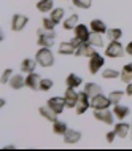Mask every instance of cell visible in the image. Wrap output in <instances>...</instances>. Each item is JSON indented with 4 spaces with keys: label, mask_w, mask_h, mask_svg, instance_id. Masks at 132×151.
<instances>
[{
    "label": "cell",
    "mask_w": 132,
    "mask_h": 151,
    "mask_svg": "<svg viewBox=\"0 0 132 151\" xmlns=\"http://www.w3.org/2000/svg\"><path fill=\"white\" fill-rule=\"evenodd\" d=\"M35 60L42 67H51L54 64V54H53L51 48H40L35 54Z\"/></svg>",
    "instance_id": "6da1fadb"
},
{
    "label": "cell",
    "mask_w": 132,
    "mask_h": 151,
    "mask_svg": "<svg viewBox=\"0 0 132 151\" xmlns=\"http://www.w3.org/2000/svg\"><path fill=\"white\" fill-rule=\"evenodd\" d=\"M54 38H56L54 30H46L42 27L38 30V40H37V43H38L40 48H51L54 45Z\"/></svg>",
    "instance_id": "7a4b0ae2"
},
{
    "label": "cell",
    "mask_w": 132,
    "mask_h": 151,
    "mask_svg": "<svg viewBox=\"0 0 132 151\" xmlns=\"http://www.w3.org/2000/svg\"><path fill=\"white\" fill-rule=\"evenodd\" d=\"M126 52H124V48H123V45L118 42V40H115V42H110L108 43V46H107V50H105V56L107 58H111V59H115V58H123Z\"/></svg>",
    "instance_id": "3957f363"
},
{
    "label": "cell",
    "mask_w": 132,
    "mask_h": 151,
    "mask_svg": "<svg viewBox=\"0 0 132 151\" xmlns=\"http://www.w3.org/2000/svg\"><path fill=\"white\" fill-rule=\"evenodd\" d=\"M111 105L110 99L104 94H97V96L91 97V108L92 110H105Z\"/></svg>",
    "instance_id": "277c9868"
},
{
    "label": "cell",
    "mask_w": 132,
    "mask_h": 151,
    "mask_svg": "<svg viewBox=\"0 0 132 151\" xmlns=\"http://www.w3.org/2000/svg\"><path fill=\"white\" fill-rule=\"evenodd\" d=\"M102 65H105V59H104V56H100L99 52H94V54L89 58V65H88L89 73L96 75V73L102 68Z\"/></svg>",
    "instance_id": "5b68a950"
},
{
    "label": "cell",
    "mask_w": 132,
    "mask_h": 151,
    "mask_svg": "<svg viewBox=\"0 0 132 151\" xmlns=\"http://www.w3.org/2000/svg\"><path fill=\"white\" fill-rule=\"evenodd\" d=\"M94 118L100 122H105V124L111 126L113 124V119H115V113L110 111L108 108L105 110H94Z\"/></svg>",
    "instance_id": "8992f818"
},
{
    "label": "cell",
    "mask_w": 132,
    "mask_h": 151,
    "mask_svg": "<svg viewBox=\"0 0 132 151\" xmlns=\"http://www.w3.org/2000/svg\"><path fill=\"white\" fill-rule=\"evenodd\" d=\"M91 97L86 94V91L83 92H78V104H76V115H83V113L91 107Z\"/></svg>",
    "instance_id": "52a82bcc"
},
{
    "label": "cell",
    "mask_w": 132,
    "mask_h": 151,
    "mask_svg": "<svg viewBox=\"0 0 132 151\" xmlns=\"http://www.w3.org/2000/svg\"><path fill=\"white\" fill-rule=\"evenodd\" d=\"M64 99H65V105H67V108H76L78 92L73 88H67V91L64 92Z\"/></svg>",
    "instance_id": "ba28073f"
},
{
    "label": "cell",
    "mask_w": 132,
    "mask_h": 151,
    "mask_svg": "<svg viewBox=\"0 0 132 151\" xmlns=\"http://www.w3.org/2000/svg\"><path fill=\"white\" fill-rule=\"evenodd\" d=\"M94 52H96V51H94V46H92V45H89L88 42H83L80 46L76 48L75 56H78V58H91Z\"/></svg>",
    "instance_id": "9c48e42d"
},
{
    "label": "cell",
    "mask_w": 132,
    "mask_h": 151,
    "mask_svg": "<svg viewBox=\"0 0 132 151\" xmlns=\"http://www.w3.org/2000/svg\"><path fill=\"white\" fill-rule=\"evenodd\" d=\"M27 22H29L27 16H24V14H14L13 19H11V29H13L14 32H21L24 27H26Z\"/></svg>",
    "instance_id": "30bf717a"
},
{
    "label": "cell",
    "mask_w": 132,
    "mask_h": 151,
    "mask_svg": "<svg viewBox=\"0 0 132 151\" xmlns=\"http://www.w3.org/2000/svg\"><path fill=\"white\" fill-rule=\"evenodd\" d=\"M46 104H48V107H51L53 110H54L57 115H61V113L64 111V107H67V105H65V99H64V97H51Z\"/></svg>",
    "instance_id": "8fae6325"
},
{
    "label": "cell",
    "mask_w": 132,
    "mask_h": 151,
    "mask_svg": "<svg viewBox=\"0 0 132 151\" xmlns=\"http://www.w3.org/2000/svg\"><path fill=\"white\" fill-rule=\"evenodd\" d=\"M40 81H42V76L38 75V73L32 72V73H27L26 76V86L34 89V91H37V89H40Z\"/></svg>",
    "instance_id": "7c38bea8"
},
{
    "label": "cell",
    "mask_w": 132,
    "mask_h": 151,
    "mask_svg": "<svg viewBox=\"0 0 132 151\" xmlns=\"http://www.w3.org/2000/svg\"><path fill=\"white\" fill-rule=\"evenodd\" d=\"M75 37L78 40H81V42H88L89 40V29H88V26L86 24H78V26L75 27Z\"/></svg>",
    "instance_id": "4fadbf2b"
},
{
    "label": "cell",
    "mask_w": 132,
    "mask_h": 151,
    "mask_svg": "<svg viewBox=\"0 0 132 151\" xmlns=\"http://www.w3.org/2000/svg\"><path fill=\"white\" fill-rule=\"evenodd\" d=\"M81 140V134L78 130H73V129H69L67 132L64 134V142L69 145H75Z\"/></svg>",
    "instance_id": "5bb4252c"
},
{
    "label": "cell",
    "mask_w": 132,
    "mask_h": 151,
    "mask_svg": "<svg viewBox=\"0 0 132 151\" xmlns=\"http://www.w3.org/2000/svg\"><path fill=\"white\" fill-rule=\"evenodd\" d=\"M89 27H91V30L92 32H96V34H107V24L102 21V19H92L91 21V24H89Z\"/></svg>",
    "instance_id": "9a60e30c"
},
{
    "label": "cell",
    "mask_w": 132,
    "mask_h": 151,
    "mask_svg": "<svg viewBox=\"0 0 132 151\" xmlns=\"http://www.w3.org/2000/svg\"><path fill=\"white\" fill-rule=\"evenodd\" d=\"M129 130H131V124H127V122L119 121L118 124L115 126V132H116V135L119 138H126L127 134H129Z\"/></svg>",
    "instance_id": "2e32d148"
},
{
    "label": "cell",
    "mask_w": 132,
    "mask_h": 151,
    "mask_svg": "<svg viewBox=\"0 0 132 151\" xmlns=\"http://www.w3.org/2000/svg\"><path fill=\"white\" fill-rule=\"evenodd\" d=\"M76 46L72 42H62L59 45V54L62 56H69V54H75Z\"/></svg>",
    "instance_id": "e0dca14e"
},
{
    "label": "cell",
    "mask_w": 132,
    "mask_h": 151,
    "mask_svg": "<svg viewBox=\"0 0 132 151\" xmlns=\"http://www.w3.org/2000/svg\"><path fill=\"white\" fill-rule=\"evenodd\" d=\"M65 84H67V88L76 89V88H80L81 84H83V80H81V76L75 75V73H70L67 78H65Z\"/></svg>",
    "instance_id": "ac0fdd59"
},
{
    "label": "cell",
    "mask_w": 132,
    "mask_h": 151,
    "mask_svg": "<svg viewBox=\"0 0 132 151\" xmlns=\"http://www.w3.org/2000/svg\"><path fill=\"white\" fill-rule=\"evenodd\" d=\"M40 115H42L46 121H51V122H54L57 119V113L53 110L51 107H40Z\"/></svg>",
    "instance_id": "d6986e66"
},
{
    "label": "cell",
    "mask_w": 132,
    "mask_h": 151,
    "mask_svg": "<svg viewBox=\"0 0 132 151\" xmlns=\"http://www.w3.org/2000/svg\"><path fill=\"white\" fill-rule=\"evenodd\" d=\"M113 113H115V118H118L119 121H123L126 116H129V108L126 105H121V104H116L113 108Z\"/></svg>",
    "instance_id": "ffe728a7"
},
{
    "label": "cell",
    "mask_w": 132,
    "mask_h": 151,
    "mask_svg": "<svg viewBox=\"0 0 132 151\" xmlns=\"http://www.w3.org/2000/svg\"><path fill=\"white\" fill-rule=\"evenodd\" d=\"M10 86L13 89H21V88L26 86V78H24L22 75H19V73H14L10 80Z\"/></svg>",
    "instance_id": "44dd1931"
},
{
    "label": "cell",
    "mask_w": 132,
    "mask_h": 151,
    "mask_svg": "<svg viewBox=\"0 0 132 151\" xmlns=\"http://www.w3.org/2000/svg\"><path fill=\"white\" fill-rule=\"evenodd\" d=\"M54 0H40L37 3V10L42 11V13H49V11L54 10Z\"/></svg>",
    "instance_id": "7402d4cb"
},
{
    "label": "cell",
    "mask_w": 132,
    "mask_h": 151,
    "mask_svg": "<svg viewBox=\"0 0 132 151\" xmlns=\"http://www.w3.org/2000/svg\"><path fill=\"white\" fill-rule=\"evenodd\" d=\"M37 60L35 59H24L22 62H21V70L24 73H32L35 70V67H37Z\"/></svg>",
    "instance_id": "603a6c76"
},
{
    "label": "cell",
    "mask_w": 132,
    "mask_h": 151,
    "mask_svg": "<svg viewBox=\"0 0 132 151\" xmlns=\"http://www.w3.org/2000/svg\"><path fill=\"white\" fill-rule=\"evenodd\" d=\"M88 43H89V45H92L94 48H102V46H104V40H102V34H96V32H91Z\"/></svg>",
    "instance_id": "cb8c5ba5"
},
{
    "label": "cell",
    "mask_w": 132,
    "mask_h": 151,
    "mask_svg": "<svg viewBox=\"0 0 132 151\" xmlns=\"http://www.w3.org/2000/svg\"><path fill=\"white\" fill-rule=\"evenodd\" d=\"M53 130H54L56 135H64V134L69 130V127H67V124H65L64 121L56 119L54 122H53Z\"/></svg>",
    "instance_id": "d4e9b609"
},
{
    "label": "cell",
    "mask_w": 132,
    "mask_h": 151,
    "mask_svg": "<svg viewBox=\"0 0 132 151\" xmlns=\"http://www.w3.org/2000/svg\"><path fill=\"white\" fill-rule=\"evenodd\" d=\"M84 91L89 97H94L97 94H102V88L96 83H88V84H84Z\"/></svg>",
    "instance_id": "484cf974"
},
{
    "label": "cell",
    "mask_w": 132,
    "mask_h": 151,
    "mask_svg": "<svg viewBox=\"0 0 132 151\" xmlns=\"http://www.w3.org/2000/svg\"><path fill=\"white\" fill-rule=\"evenodd\" d=\"M78 26V14H70L67 19H64V29L72 30Z\"/></svg>",
    "instance_id": "4316f807"
},
{
    "label": "cell",
    "mask_w": 132,
    "mask_h": 151,
    "mask_svg": "<svg viewBox=\"0 0 132 151\" xmlns=\"http://www.w3.org/2000/svg\"><path fill=\"white\" fill-rule=\"evenodd\" d=\"M123 35L121 29H118V27H111V29L107 30V40H110V42H115V40H119Z\"/></svg>",
    "instance_id": "83f0119b"
},
{
    "label": "cell",
    "mask_w": 132,
    "mask_h": 151,
    "mask_svg": "<svg viewBox=\"0 0 132 151\" xmlns=\"http://www.w3.org/2000/svg\"><path fill=\"white\" fill-rule=\"evenodd\" d=\"M49 18H51L56 24L62 22V19H64V8H54V10L51 11V14H49Z\"/></svg>",
    "instance_id": "f1b7e54d"
},
{
    "label": "cell",
    "mask_w": 132,
    "mask_h": 151,
    "mask_svg": "<svg viewBox=\"0 0 132 151\" xmlns=\"http://www.w3.org/2000/svg\"><path fill=\"white\" fill-rule=\"evenodd\" d=\"M124 94H126V92H123V91H111V92L108 94V99H110V102H111V105L119 104Z\"/></svg>",
    "instance_id": "f546056e"
},
{
    "label": "cell",
    "mask_w": 132,
    "mask_h": 151,
    "mask_svg": "<svg viewBox=\"0 0 132 151\" xmlns=\"http://www.w3.org/2000/svg\"><path fill=\"white\" fill-rule=\"evenodd\" d=\"M119 73L118 70H115V68H105L104 72H102V78L105 80H115V78H119Z\"/></svg>",
    "instance_id": "4dcf8cb0"
},
{
    "label": "cell",
    "mask_w": 132,
    "mask_h": 151,
    "mask_svg": "<svg viewBox=\"0 0 132 151\" xmlns=\"http://www.w3.org/2000/svg\"><path fill=\"white\" fill-rule=\"evenodd\" d=\"M72 3L76 8H81V10H88L92 5V0H72Z\"/></svg>",
    "instance_id": "1f68e13d"
},
{
    "label": "cell",
    "mask_w": 132,
    "mask_h": 151,
    "mask_svg": "<svg viewBox=\"0 0 132 151\" xmlns=\"http://www.w3.org/2000/svg\"><path fill=\"white\" fill-rule=\"evenodd\" d=\"M119 78H121V81H123V83L129 84L131 81H132V72L126 70V68H123V70H121V73H119Z\"/></svg>",
    "instance_id": "d6a6232c"
},
{
    "label": "cell",
    "mask_w": 132,
    "mask_h": 151,
    "mask_svg": "<svg viewBox=\"0 0 132 151\" xmlns=\"http://www.w3.org/2000/svg\"><path fill=\"white\" fill-rule=\"evenodd\" d=\"M13 75H14V73H13V70H11V68H6V70H3L2 78H0V83H2V84L10 83V80H11V76H13Z\"/></svg>",
    "instance_id": "836d02e7"
},
{
    "label": "cell",
    "mask_w": 132,
    "mask_h": 151,
    "mask_svg": "<svg viewBox=\"0 0 132 151\" xmlns=\"http://www.w3.org/2000/svg\"><path fill=\"white\" fill-rule=\"evenodd\" d=\"M53 88V81L49 78H42V81H40V91H49V89Z\"/></svg>",
    "instance_id": "e575fe53"
},
{
    "label": "cell",
    "mask_w": 132,
    "mask_h": 151,
    "mask_svg": "<svg viewBox=\"0 0 132 151\" xmlns=\"http://www.w3.org/2000/svg\"><path fill=\"white\" fill-rule=\"evenodd\" d=\"M42 26H43V29H46V30H54V27L57 26V24L53 21L51 18H45L43 22H42Z\"/></svg>",
    "instance_id": "d590c367"
},
{
    "label": "cell",
    "mask_w": 132,
    "mask_h": 151,
    "mask_svg": "<svg viewBox=\"0 0 132 151\" xmlns=\"http://www.w3.org/2000/svg\"><path fill=\"white\" fill-rule=\"evenodd\" d=\"M115 137H118L116 132H115V129L110 130V132H107V135H105V138H107V142H108V143H113V142H115Z\"/></svg>",
    "instance_id": "8d00e7d4"
},
{
    "label": "cell",
    "mask_w": 132,
    "mask_h": 151,
    "mask_svg": "<svg viewBox=\"0 0 132 151\" xmlns=\"http://www.w3.org/2000/svg\"><path fill=\"white\" fill-rule=\"evenodd\" d=\"M126 94H127V96H131V97H132V83H129V84H127V88H126Z\"/></svg>",
    "instance_id": "74e56055"
},
{
    "label": "cell",
    "mask_w": 132,
    "mask_h": 151,
    "mask_svg": "<svg viewBox=\"0 0 132 151\" xmlns=\"http://www.w3.org/2000/svg\"><path fill=\"white\" fill-rule=\"evenodd\" d=\"M126 52H127L129 56H132V42H131L129 45H127V48H126Z\"/></svg>",
    "instance_id": "f35d334b"
},
{
    "label": "cell",
    "mask_w": 132,
    "mask_h": 151,
    "mask_svg": "<svg viewBox=\"0 0 132 151\" xmlns=\"http://www.w3.org/2000/svg\"><path fill=\"white\" fill-rule=\"evenodd\" d=\"M123 68H126V70L132 72V62H131V64H126V65H124V67H123Z\"/></svg>",
    "instance_id": "ab89813d"
},
{
    "label": "cell",
    "mask_w": 132,
    "mask_h": 151,
    "mask_svg": "<svg viewBox=\"0 0 132 151\" xmlns=\"http://www.w3.org/2000/svg\"><path fill=\"white\" fill-rule=\"evenodd\" d=\"M129 135H131V138H132V124H131V130H129Z\"/></svg>",
    "instance_id": "60d3db41"
}]
</instances>
